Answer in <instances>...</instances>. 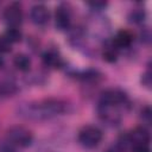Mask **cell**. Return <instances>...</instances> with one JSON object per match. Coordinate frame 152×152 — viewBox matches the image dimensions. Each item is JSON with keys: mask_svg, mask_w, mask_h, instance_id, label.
<instances>
[{"mask_svg": "<svg viewBox=\"0 0 152 152\" xmlns=\"http://www.w3.org/2000/svg\"><path fill=\"white\" fill-rule=\"evenodd\" d=\"M66 106L57 99H46L42 101L23 103L18 107V115L30 120H46L64 113Z\"/></svg>", "mask_w": 152, "mask_h": 152, "instance_id": "cell-1", "label": "cell"}, {"mask_svg": "<svg viewBox=\"0 0 152 152\" xmlns=\"http://www.w3.org/2000/svg\"><path fill=\"white\" fill-rule=\"evenodd\" d=\"M128 103L129 102H128V97H127L126 93L118 88L106 89L104 91H102V94L100 96V101H99V106L114 107V108L125 107Z\"/></svg>", "mask_w": 152, "mask_h": 152, "instance_id": "cell-2", "label": "cell"}, {"mask_svg": "<svg viewBox=\"0 0 152 152\" xmlns=\"http://www.w3.org/2000/svg\"><path fill=\"white\" fill-rule=\"evenodd\" d=\"M7 140L13 146L28 147L33 141V134L24 126H12L7 129Z\"/></svg>", "mask_w": 152, "mask_h": 152, "instance_id": "cell-3", "label": "cell"}, {"mask_svg": "<svg viewBox=\"0 0 152 152\" xmlns=\"http://www.w3.org/2000/svg\"><path fill=\"white\" fill-rule=\"evenodd\" d=\"M103 138L102 131L96 126H84L78 132V141L80 144L86 148H95L100 145L101 140Z\"/></svg>", "mask_w": 152, "mask_h": 152, "instance_id": "cell-4", "label": "cell"}, {"mask_svg": "<svg viewBox=\"0 0 152 152\" xmlns=\"http://www.w3.org/2000/svg\"><path fill=\"white\" fill-rule=\"evenodd\" d=\"M4 19L8 27H18L23 23V10L20 4L12 2L4 11Z\"/></svg>", "mask_w": 152, "mask_h": 152, "instance_id": "cell-5", "label": "cell"}, {"mask_svg": "<svg viewBox=\"0 0 152 152\" xmlns=\"http://www.w3.org/2000/svg\"><path fill=\"white\" fill-rule=\"evenodd\" d=\"M71 24V12L66 4H61L56 8L55 13V25L59 31H65Z\"/></svg>", "mask_w": 152, "mask_h": 152, "instance_id": "cell-6", "label": "cell"}, {"mask_svg": "<svg viewBox=\"0 0 152 152\" xmlns=\"http://www.w3.org/2000/svg\"><path fill=\"white\" fill-rule=\"evenodd\" d=\"M30 18L36 25H39V26L45 25L50 18L48 7L43 4H37V5L32 6L31 11H30Z\"/></svg>", "mask_w": 152, "mask_h": 152, "instance_id": "cell-7", "label": "cell"}, {"mask_svg": "<svg viewBox=\"0 0 152 152\" xmlns=\"http://www.w3.org/2000/svg\"><path fill=\"white\" fill-rule=\"evenodd\" d=\"M129 144H131V148L132 146L137 145V144H146L148 145L150 141V133L145 127H137L133 131L127 133Z\"/></svg>", "mask_w": 152, "mask_h": 152, "instance_id": "cell-8", "label": "cell"}, {"mask_svg": "<svg viewBox=\"0 0 152 152\" xmlns=\"http://www.w3.org/2000/svg\"><path fill=\"white\" fill-rule=\"evenodd\" d=\"M112 42L116 46L118 50L125 49V48H128L132 44V42H133V34L128 30H120L115 34V37L113 38Z\"/></svg>", "mask_w": 152, "mask_h": 152, "instance_id": "cell-9", "label": "cell"}, {"mask_svg": "<svg viewBox=\"0 0 152 152\" xmlns=\"http://www.w3.org/2000/svg\"><path fill=\"white\" fill-rule=\"evenodd\" d=\"M43 63L49 66V68H53V69H59L64 65V62L62 59V57L53 50H48L43 53L42 56Z\"/></svg>", "mask_w": 152, "mask_h": 152, "instance_id": "cell-10", "label": "cell"}, {"mask_svg": "<svg viewBox=\"0 0 152 152\" xmlns=\"http://www.w3.org/2000/svg\"><path fill=\"white\" fill-rule=\"evenodd\" d=\"M18 91L17 84L11 80H0V97L13 96Z\"/></svg>", "mask_w": 152, "mask_h": 152, "instance_id": "cell-11", "label": "cell"}, {"mask_svg": "<svg viewBox=\"0 0 152 152\" xmlns=\"http://www.w3.org/2000/svg\"><path fill=\"white\" fill-rule=\"evenodd\" d=\"M13 64L19 71L26 72L31 68V59L25 53H17L13 58Z\"/></svg>", "mask_w": 152, "mask_h": 152, "instance_id": "cell-12", "label": "cell"}, {"mask_svg": "<svg viewBox=\"0 0 152 152\" xmlns=\"http://www.w3.org/2000/svg\"><path fill=\"white\" fill-rule=\"evenodd\" d=\"M118 49L116 46L113 44V42H110L104 49H103V52H102V57L106 62L108 63H114L116 59H118Z\"/></svg>", "mask_w": 152, "mask_h": 152, "instance_id": "cell-13", "label": "cell"}, {"mask_svg": "<svg viewBox=\"0 0 152 152\" xmlns=\"http://www.w3.org/2000/svg\"><path fill=\"white\" fill-rule=\"evenodd\" d=\"M4 37H5L11 44H13V43H18V42L21 40L23 33H21V31H20L18 27H8V28L5 31Z\"/></svg>", "mask_w": 152, "mask_h": 152, "instance_id": "cell-14", "label": "cell"}, {"mask_svg": "<svg viewBox=\"0 0 152 152\" xmlns=\"http://www.w3.org/2000/svg\"><path fill=\"white\" fill-rule=\"evenodd\" d=\"M78 77L86 82H93V81H96L99 77H100V72L97 70H94V69H88L86 71H82Z\"/></svg>", "mask_w": 152, "mask_h": 152, "instance_id": "cell-15", "label": "cell"}, {"mask_svg": "<svg viewBox=\"0 0 152 152\" xmlns=\"http://www.w3.org/2000/svg\"><path fill=\"white\" fill-rule=\"evenodd\" d=\"M128 19L133 24H141L144 21V19H145V12H144V10H133L129 13Z\"/></svg>", "mask_w": 152, "mask_h": 152, "instance_id": "cell-16", "label": "cell"}, {"mask_svg": "<svg viewBox=\"0 0 152 152\" xmlns=\"http://www.w3.org/2000/svg\"><path fill=\"white\" fill-rule=\"evenodd\" d=\"M11 43L4 37L0 36V53H7L11 51Z\"/></svg>", "mask_w": 152, "mask_h": 152, "instance_id": "cell-17", "label": "cell"}, {"mask_svg": "<svg viewBox=\"0 0 152 152\" xmlns=\"http://www.w3.org/2000/svg\"><path fill=\"white\" fill-rule=\"evenodd\" d=\"M141 83L146 88H151V72H150V70H147L146 72H144L141 75Z\"/></svg>", "mask_w": 152, "mask_h": 152, "instance_id": "cell-18", "label": "cell"}, {"mask_svg": "<svg viewBox=\"0 0 152 152\" xmlns=\"http://www.w3.org/2000/svg\"><path fill=\"white\" fill-rule=\"evenodd\" d=\"M88 6H90L93 10L95 11H101L103 10L106 6H107V2H103V1H95V2H88L87 4Z\"/></svg>", "mask_w": 152, "mask_h": 152, "instance_id": "cell-19", "label": "cell"}, {"mask_svg": "<svg viewBox=\"0 0 152 152\" xmlns=\"http://www.w3.org/2000/svg\"><path fill=\"white\" fill-rule=\"evenodd\" d=\"M132 152H150L148 145L146 144H137L134 146H132Z\"/></svg>", "mask_w": 152, "mask_h": 152, "instance_id": "cell-20", "label": "cell"}, {"mask_svg": "<svg viewBox=\"0 0 152 152\" xmlns=\"http://www.w3.org/2000/svg\"><path fill=\"white\" fill-rule=\"evenodd\" d=\"M141 118L144 121H146L147 124L151 122V109L150 107H145L142 110H141Z\"/></svg>", "mask_w": 152, "mask_h": 152, "instance_id": "cell-21", "label": "cell"}, {"mask_svg": "<svg viewBox=\"0 0 152 152\" xmlns=\"http://www.w3.org/2000/svg\"><path fill=\"white\" fill-rule=\"evenodd\" d=\"M0 152H15L13 145L11 142H2L0 144Z\"/></svg>", "mask_w": 152, "mask_h": 152, "instance_id": "cell-22", "label": "cell"}, {"mask_svg": "<svg viewBox=\"0 0 152 152\" xmlns=\"http://www.w3.org/2000/svg\"><path fill=\"white\" fill-rule=\"evenodd\" d=\"M150 31L146 30L145 32L141 33V42H145V43H150Z\"/></svg>", "mask_w": 152, "mask_h": 152, "instance_id": "cell-23", "label": "cell"}, {"mask_svg": "<svg viewBox=\"0 0 152 152\" xmlns=\"http://www.w3.org/2000/svg\"><path fill=\"white\" fill-rule=\"evenodd\" d=\"M4 64H5V62H4V59H2V57H0V69L4 66Z\"/></svg>", "mask_w": 152, "mask_h": 152, "instance_id": "cell-24", "label": "cell"}]
</instances>
